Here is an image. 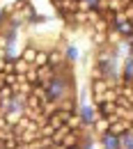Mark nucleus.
<instances>
[{
	"instance_id": "f257e3e1",
	"label": "nucleus",
	"mask_w": 133,
	"mask_h": 149,
	"mask_svg": "<svg viewBox=\"0 0 133 149\" xmlns=\"http://www.w3.org/2000/svg\"><path fill=\"white\" fill-rule=\"evenodd\" d=\"M110 85H108V80L106 78H90L87 80V90H90V101L94 103V106H99L101 103V94L106 92Z\"/></svg>"
},
{
	"instance_id": "f03ea898",
	"label": "nucleus",
	"mask_w": 133,
	"mask_h": 149,
	"mask_svg": "<svg viewBox=\"0 0 133 149\" xmlns=\"http://www.w3.org/2000/svg\"><path fill=\"white\" fill-rule=\"evenodd\" d=\"M96 145L101 149H122V138L113 133H101L96 135Z\"/></svg>"
},
{
	"instance_id": "7ed1b4c3",
	"label": "nucleus",
	"mask_w": 133,
	"mask_h": 149,
	"mask_svg": "<svg viewBox=\"0 0 133 149\" xmlns=\"http://www.w3.org/2000/svg\"><path fill=\"white\" fill-rule=\"evenodd\" d=\"M62 55H64V62H67V64L76 67L78 62H80V57H83V53H80V48H78L74 41H69V44L62 48Z\"/></svg>"
},
{
	"instance_id": "20e7f679",
	"label": "nucleus",
	"mask_w": 133,
	"mask_h": 149,
	"mask_svg": "<svg viewBox=\"0 0 133 149\" xmlns=\"http://www.w3.org/2000/svg\"><path fill=\"white\" fill-rule=\"evenodd\" d=\"M37 53H39V46L35 41H25V46L21 48V60H25L30 67L35 64V60H37Z\"/></svg>"
},
{
	"instance_id": "39448f33",
	"label": "nucleus",
	"mask_w": 133,
	"mask_h": 149,
	"mask_svg": "<svg viewBox=\"0 0 133 149\" xmlns=\"http://www.w3.org/2000/svg\"><path fill=\"white\" fill-rule=\"evenodd\" d=\"M122 83H133V55H126L122 60Z\"/></svg>"
},
{
	"instance_id": "423d86ee",
	"label": "nucleus",
	"mask_w": 133,
	"mask_h": 149,
	"mask_svg": "<svg viewBox=\"0 0 133 149\" xmlns=\"http://www.w3.org/2000/svg\"><path fill=\"white\" fill-rule=\"evenodd\" d=\"M48 64H51V67H53V69H60V67H62V64H64V55H62V48H48Z\"/></svg>"
},
{
	"instance_id": "0eeeda50",
	"label": "nucleus",
	"mask_w": 133,
	"mask_h": 149,
	"mask_svg": "<svg viewBox=\"0 0 133 149\" xmlns=\"http://www.w3.org/2000/svg\"><path fill=\"white\" fill-rule=\"evenodd\" d=\"M131 131V122H126V119H117V122H113L110 124V131L108 133H113V135H124V133H129Z\"/></svg>"
},
{
	"instance_id": "6e6552de",
	"label": "nucleus",
	"mask_w": 133,
	"mask_h": 149,
	"mask_svg": "<svg viewBox=\"0 0 133 149\" xmlns=\"http://www.w3.org/2000/svg\"><path fill=\"white\" fill-rule=\"evenodd\" d=\"M57 110H64V112H78V96H67L57 103Z\"/></svg>"
},
{
	"instance_id": "1a4fd4ad",
	"label": "nucleus",
	"mask_w": 133,
	"mask_h": 149,
	"mask_svg": "<svg viewBox=\"0 0 133 149\" xmlns=\"http://www.w3.org/2000/svg\"><path fill=\"white\" fill-rule=\"evenodd\" d=\"M37 71H39V85H44V87H46V85L51 83V78L55 76V69H53L51 64L41 67V69H37Z\"/></svg>"
},
{
	"instance_id": "9d476101",
	"label": "nucleus",
	"mask_w": 133,
	"mask_h": 149,
	"mask_svg": "<svg viewBox=\"0 0 133 149\" xmlns=\"http://www.w3.org/2000/svg\"><path fill=\"white\" fill-rule=\"evenodd\" d=\"M67 126H69L71 131H76V133H83V131H87V126L83 124V119H80V115H78V112H74V115L69 117Z\"/></svg>"
},
{
	"instance_id": "9b49d317",
	"label": "nucleus",
	"mask_w": 133,
	"mask_h": 149,
	"mask_svg": "<svg viewBox=\"0 0 133 149\" xmlns=\"http://www.w3.org/2000/svg\"><path fill=\"white\" fill-rule=\"evenodd\" d=\"M92 131H94V135L108 133V131H110V119H108V117H99V119H96V124L92 126Z\"/></svg>"
},
{
	"instance_id": "f8f14e48",
	"label": "nucleus",
	"mask_w": 133,
	"mask_h": 149,
	"mask_svg": "<svg viewBox=\"0 0 133 149\" xmlns=\"http://www.w3.org/2000/svg\"><path fill=\"white\" fill-rule=\"evenodd\" d=\"M44 108V101L35 96V94H28L25 96V110H41Z\"/></svg>"
},
{
	"instance_id": "ddd939ff",
	"label": "nucleus",
	"mask_w": 133,
	"mask_h": 149,
	"mask_svg": "<svg viewBox=\"0 0 133 149\" xmlns=\"http://www.w3.org/2000/svg\"><path fill=\"white\" fill-rule=\"evenodd\" d=\"M62 147L64 149H71V147H80V133H76V131H71L64 140H62Z\"/></svg>"
},
{
	"instance_id": "4468645a",
	"label": "nucleus",
	"mask_w": 133,
	"mask_h": 149,
	"mask_svg": "<svg viewBox=\"0 0 133 149\" xmlns=\"http://www.w3.org/2000/svg\"><path fill=\"white\" fill-rule=\"evenodd\" d=\"M129 0H108V12H115V14H122L126 9Z\"/></svg>"
},
{
	"instance_id": "2eb2a0df",
	"label": "nucleus",
	"mask_w": 133,
	"mask_h": 149,
	"mask_svg": "<svg viewBox=\"0 0 133 149\" xmlns=\"http://www.w3.org/2000/svg\"><path fill=\"white\" fill-rule=\"evenodd\" d=\"M23 80V76H19V74H5V85L7 87H19V83Z\"/></svg>"
},
{
	"instance_id": "dca6fc26",
	"label": "nucleus",
	"mask_w": 133,
	"mask_h": 149,
	"mask_svg": "<svg viewBox=\"0 0 133 149\" xmlns=\"http://www.w3.org/2000/svg\"><path fill=\"white\" fill-rule=\"evenodd\" d=\"M28 71H30V64H28L25 60H21V57H19V60L14 62V74H19V76H25Z\"/></svg>"
},
{
	"instance_id": "f3484780",
	"label": "nucleus",
	"mask_w": 133,
	"mask_h": 149,
	"mask_svg": "<svg viewBox=\"0 0 133 149\" xmlns=\"http://www.w3.org/2000/svg\"><path fill=\"white\" fill-rule=\"evenodd\" d=\"M46 64H48V51H41V48H39L37 60H35L32 67H35V69H41V67H46Z\"/></svg>"
},
{
	"instance_id": "a211bd4d",
	"label": "nucleus",
	"mask_w": 133,
	"mask_h": 149,
	"mask_svg": "<svg viewBox=\"0 0 133 149\" xmlns=\"http://www.w3.org/2000/svg\"><path fill=\"white\" fill-rule=\"evenodd\" d=\"M14 62H16V60L0 57V69H2V74H14Z\"/></svg>"
},
{
	"instance_id": "6ab92c4d",
	"label": "nucleus",
	"mask_w": 133,
	"mask_h": 149,
	"mask_svg": "<svg viewBox=\"0 0 133 149\" xmlns=\"http://www.w3.org/2000/svg\"><path fill=\"white\" fill-rule=\"evenodd\" d=\"M117 96H119V94H117V87H108L106 92L101 94V103H103V101H110V103H115V101H117Z\"/></svg>"
},
{
	"instance_id": "aec40b11",
	"label": "nucleus",
	"mask_w": 133,
	"mask_h": 149,
	"mask_svg": "<svg viewBox=\"0 0 133 149\" xmlns=\"http://www.w3.org/2000/svg\"><path fill=\"white\" fill-rule=\"evenodd\" d=\"M23 80H25V83H30V85H37V83H39V71L35 69V67H30V71L23 76Z\"/></svg>"
},
{
	"instance_id": "412c9836",
	"label": "nucleus",
	"mask_w": 133,
	"mask_h": 149,
	"mask_svg": "<svg viewBox=\"0 0 133 149\" xmlns=\"http://www.w3.org/2000/svg\"><path fill=\"white\" fill-rule=\"evenodd\" d=\"M41 112H44V117L48 119L51 115H55V112H57V103H55V101H46L44 108H41Z\"/></svg>"
},
{
	"instance_id": "4be33fe9",
	"label": "nucleus",
	"mask_w": 133,
	"mask_h": 149,
	"mask_svg": "<svg viewBox=\"0 0 133 149\" xmlns=\"http://www.w3.org/2000/svg\"><path fill=\"white\" fill-rule=\"evenodd\" d=\"M14 96H16V90H14V87L2 85V90H0V99H2V101H9V99H14Z\"/></svg>"
},
{
	"instance_id": "5701e85b",
	"label": "nucleus",
	"mask_w": 133,
	"mask_h": 149,
	"mask_svg": "<svg viewBox=\"0 0 133 149\" xmlns=\"http://www.w3.org/2000/svg\"><path fill=\"white\" fill-rule=\"evenodd\" d=\"M53 135H55V129H53L51 124L39 126V138H51V140H53Z\"/></svg>"
},
{
	"instance_id": "b1692460",
	"label": "nucleus",
	"mask_w": 133,
	"mask_h": 149,
	"mask_svg": "<svg viewBox=\"0 0 133 149\" xmlns=\"http://www.w3.org/2000/svg\"><path fill=\"white\" fill-rule=\"evenodd\" d=\"M7 21H9V12H7V5H2L0 2V30L7 25Z\"/></svg>"
},
{
	"instance_id": "393cba45",
	"label": "nucleus",
	"mask_w": 133,
	"mask_h": 149,
	"mask_svg": "<svg viewBox=\"0 0 133 149\" xmlns=\"http://www.w3.org/2000/svg\"><path fill=\"white\" fill-rule=\"evenodd\" d=\"M122 149H133V135L131 133H124L122 135Z\"/></svg>"
},
{
	"instance_id": "a878e982",
	"label": "nucleus",
	"mask_w": 133,
	"mask_h": 149,
	"mask_svg": "<svg viewBox=\"0 0 133 149\" xmlns=\"http://www.w3.org/2000/svg\"><path fill=\"white\" fill-rule=\"evenodd\" d=\"M122 14H124V19H126V21H131V23H133V5H131V2L126 5V9H124Z\"/></svg>"
},
{
	"instance_id": "bb28decb",
	"label": "nucleus",
	"mask_w": 133,
	"mask_h": 149,
	"mask_svg": "<svg viewBox=\"0 0 133 149\" xmlns=\"http://www.w3.org/2000/svg\"><path fill=\"white\" fill-rule=\"evenodd\" d=\"M83 2H85V5H87L92 12H94V7H96V2H99V0H83Z\"/></svg>"
},
{
	"instance_id": "cd10ccee",
	"label": "nucleus",
	"mask_w": 133,
	"mask_h": 149,
	"mask_svg": "<svg viewBox=\"0 0 133 149\" xmlns=\"http://www.w3.org/2000/svg\"><path fill=\"white\" fill-rule=\"evenodd\" d=\"M83 149H99V145H96V142H92V145H83Z\"/></svg>"
},
{
	"instance_id": "c85d7f7f",
	"label": "nucleus",
	"mask_w": 133,
	"mask_h": 149,
	"mask_svg": "<svg viewBox=\"0 0 133 149\" xmlns=\"http://www.w3.org/2000/svg\"><path fill=\"white\" fill-rule=\"evenodd\" d=\"M129 133H131V135H133V124H131V131H129Z\"/></svg>"
},
{
	"instance_id": "c756f323",
	"label": "nucleus",
	"mask_w": 133,
	"mask_h": 149,
	"mask_svg": "<svg viewBox=\"0 0 133 149\" xmlns=\"http://www.w3.org/2000/svg\"><path fill=\"white\" fill-rule=\"evenodd\" d=\"M51 2H62V0H51Z\"/></svg>"
},
{
	"instance_id": "7c9ffc66",
	"label": "nucleus",
	"mask_w": 133,
	"mask_h": 149,
	"mask_svg": "<svg viewBox=\"0 0 133 149\" xmlns=\"http://www.w3.org/2000/svg\"><path fill=\"white\" fill-rule=\"evenodd\" d=\"M71 149H83V147H71Z\"/></svg>"
},
{
	"instance_id": "2f4dec72",
	"label": "nucleus",
	"mask_w": 133,
	"mask_h": 149,
	"mask_svg": "<svg viewBox=\"0 0 133 149\" xmlns=\"http://www.w3.org/2000/svg\"><path fill=\"white\" fill-rule=\"evenodd\" d=\"M0 149H5V147H2V142H0Z\"/></svg>"
},
{
	"instance_id": "473e14b6",
	"label": "nucleus",
	"mask_w": 133,
	"mask_h": 149,
	"mask_svg": "<svg viewBox=\"0 0 133 149\" xmlns=\"http://www.w3.org/2000/svg\"><path fill=\"white\" fill-rule=\"evenodd\" d=\"M76 2H83V0H76Z\"/></svg>"
},
{
	"instance_id": "72a5a7b5",
	"label": "nucleus",
	"mask_w": 133,
	"mask_h": 149,
	"mask_svg": "<svg viewBox=\"0 0 133 149\" xmlns=\"http://www.w3.org/2000/svg\"><path fill=\"white\" fill-rule=\"evenodd\" d=\"M131 85H133V83H131Z\"/></svg>"
}]
</instances>
